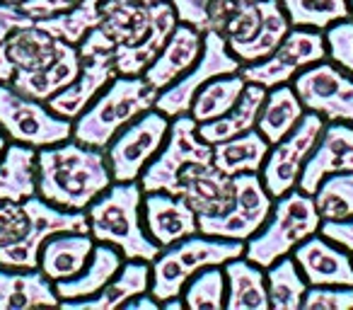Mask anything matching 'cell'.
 Masks as SVG:
<instances>
[{
	"instance_id": "1",
	"label": "cell",
	"mask_w": 353,
	"mask_h": 310,
	"mask_svg": "<svg viewBox=\"0 0 353 310\" xmlns=\"http://www.w3.org/2000/svg\"><path fill=\"white\" fill-rule=\"evenodd\" d=\"M112 170L102 148L68 138L37 148V194L68 211H85L112 184Z\"/></svg>"
},
{
	"instance_id": "2",
	"label": "cell",
	"mask_w": 353,
	"mask_h": 310,
	"mask_svg": "<svg viewBox=\"0 0 353 310\" xmlns=\"http://www.w3.org/2000/svg\"><path fill=\"white\" fill-rule=\"evenodd\" d=\"M143 187L133 182H112L88 209V226L94 242L114 245L123 260L152 262L162 247L148 235L143 223Z\"/></svg>"
},
{
	"instance_id": "3",
	"label": "cell",
	"mask_w": 353,
	"mask_h": 310,
	"mask_svg": "<svg viewBox=\"0 0 353 310\" xmlns=\"http://www.w3.org/2000/svg\"><path fill=\"white\" fill-rule=\"evenodd\" d=\"M155 99L157 90H152L143 75L117 73L112 83L73 119V138L104 151L128 122L155 107Z\"/></svg>"
},
{
	"instance_id": "4",
	"label": "cell",
	"mask_w": 353,
	"mask_h": 310,
	"mask_svg": "<svg viewBox=\"0 0 353 310\" xmlns=\"http://www.w3.org/2000/svg\"><path fill=\"white\" fill-rule=\"evenodd\" d=\"M245 255V242L228 240V238H213L203 233L184 238L170 247H162L160 255L150 262L152 284L150 293L157 300L176 298L182 296L187 281L196 271L206 267H223L225 262Z\"/></svg>"
},
{
	"instance_id": "5",
	"label": "cell",
	"mask_w": 353,
	"mask_h": 310,
	"mask_svg": "<svg viewBox=\"0 0 353 310\" xmlns=\"http://www.w3.org/2000/svg\"><path fill=\"white\" fill-rule=\"evenodd\" d=\"M319 226L322 216L314 206V197L295 187L276 199L269 221L245 240V257L266 269L279 257L290 255L310 235L319 233Z\"/></svg>"
},
{
	"instance_id": "6",
	"label": "cell",
	"mask_w": 353,
	"mask_h": 310,
	"mask_svg": "<svg viewBox=\"0 0 353 310\" xmlns=\"http://www.w3.org/2000/svg\"><path fill=\"white\" fill-rule=\"evenodd\" d=\"M199 163H213V146L199 136V124L192 114H179L170 122V131L141 175L143 192L176 194L182 177Z\"/></svg>"
},
{
	"instance_id": "7",
	"label": "cell",
	"mask_w": 353,
	"mask_h": 310,
	"mask_svg": "<svg viewBox=\"0 0 353 310\" xmlns=\"http://www.w3.org/2000/svg\"><path fill=\"white\" fill-rule=\"evenodd\" d=\"M288 32L290 22L279 0H240L221 35L245 66L274 54Z\"/></svg>"
},
{
	"instance_id": "8",
	"label": "cell",
	"mask_w": 353,
	"mask_h": 310,
	"mask_svg": "<svg viewBox=\"0 0 353 310\" xmlns=\"http://www.w3.org/2000/svg\"><path fill=\"white\" fill-rule=\"evenodd\" d=\"M0 131L15 143L44 148L73 138V122L51 112L41 99L22 95L10 83H0Z\"/></svg>"
},
{
	"instance_id": "9",
	"label": "cell",
	"mask_w": 353,
	"mask_h": 310,
	"mask_svg": "<svg viewBox=\"0 0 353 310\" xmlns=\"http://www.w3.org/2000/svg\"><path fill=\"white\" fill-rule=\"evenodd\" d=\"M172 119L157 112L155 107L143 112L133 122H128L117 136L112 138L104 153L112 170L114 182H133L141 180L145 165L157 155L170 131Z\"/></svg>"
},
{
	"instance_id": "10",
	"label": "cell",
	"mask_w": 353,
	"mask_h": 310,
	"mask_svg": "<svg viewBox=\"0 0 353 310\" xmlns=\"http://www.w3.org/2000/svg\"><path fill=\"white\" fill-rule=\"evenodd\" d=\"M232 184H235V199L228 211L218 216H199V233L245 242L269 221L274 197L266 192L259 173L235 175Z\"/></svg>"
},
{
	"instance_id": "11",
	"label": "cell",
	"mask_w": 353,
	"mask_h": 310,
	"mask_svg": "<svg viewBox=\"0 0 353 310\" xmlns=\"http://www.w3.org/2000/svg\"><path fill=\"white\" fill-rule=\"evenodd\" d=\"M240 68H242V64L230 51V46L223 39V35H218V32H206V35H203V49H201L199 61L182 75V78H176L174 83L167 85L165 90L157 93L155 109L167 114L170 119L179 117V114H189L194 97H196V93L208 80L218 78V75L237 73Z\"/></svg>"
},
{
	"instance_id": "12",
	"label": "cell",
	"mask_w": 353,
	"mask_h": 310,
	"mask_svg": "<svg viewBox=\"0 0 353 310\" xmlns=\"http://www.w3.org/2000/svg\"><path fill=\"white\" fill-rule=\"evenodd\" d=\"M327 59V39L324 32L293 27L285 39L276 46V51L256 64H245L240 75L247 83H256L261 88H276V85L290 83L300 70L319 64Z\"/></svg>"
},
{
	"instance_id": "13",
	"label": "cell",
	"mask_w": 353,
	"mask_h": 310,
	"mask_svg": "<svg viewBox=\"0 0 353 310\" xmlns=\"http://www.w3.org/2000/svg\"><path fill=\"white\" fill-rule=\"evenodd\" d=\"M324 124L327 122L319 114L305 112L298 126L269 148V155H266L264 165H261L259 177L264 182L266 192L274 199L283 197L285 192L298 187L303 165L310 153H312V148L317 146Z\"/></svg>"
},
{
	"instance_id": "14",
	"label": "cell",
	"mask_w": 353,
	"mask_h": 310,
	"mask_svg": "<svg viewBox=\"0 0 353 310\" xmlns=\"http://www.w3.org/2000/svg\"><path fill=\"white\" fill-rule=\"evenodd\" d=\"M293 90L307 112H314L324 122H346L353 126V75L339 68L334 61L300 70L293 78Z\"/></svg>"
},
{
	"instance_id": "15",
	"label": "cell",
	"mask_w": 353,
	"mask_h": 310,
	"mask_svg": "<svg viewBox=\"0 0 353 310\" xmlns=\"http://www.w3.org/2000/svg\"><path fill=\"white\" fill-rule=\"evenodd\" d=\"M332 173H353V126L346 122L324 124L317 146L303 165L298 189L314 194L317 184Z\"/></svg>"
},
{
	"instance_id": "16",
	"label": "cell",
	"mask_w": 353,
	"mask_h": 310,
	"mask_svg": "<svg viewBox=\"0 0 353 310\" xmlns=\"http://www.w3.org/2000/svg\"><path fill=\"white\" fill-rule=\"evenodd\" d=\"M117 75V66H114L112 51H90V54L80 56V70L70 85H65L61 93L46 99L51 112L59 117L70 119L73 122Z\"/></svg>"
},
{
	"instance_id": "17",
	"label": "cell",
	"mask_w": 353,
	"mask_h": 310,
	"mask_svg": "<svg viewBox=\"0 0 353 310\" xmlns=\"http://www.w3.org/2000/svg\"><path fill=\"white\" fill-rule=\"evenodd\" d=\"M290 255L310 286H353L351 252L324 238L322 233L310 235Z\"/></svg>"
},
{
	"instance_id": "18",
	"label": "cell",
	"mask_w": 353,
	"mask_h": 310,
	"mask_svg": "<svg viewBox=\"0 0 353 310\" xmlns=\"http://www.w3.org/2000/svg\"><path fill=\"white\" fill-rule=\"evenodd\" d=\"M143 223L160 247H170L199 233V216L182 197L167 192L143 194Z\"/></svg>"
},
{
	"instance_id": "19",
	"label": "cell",
	"mask_w": 353,
	"mask_h": 310,
	"mask_svg": "<svg viewBox=\"0 0 353 310\" xmlns=\"http://www.w3.org/2000/svg\"><path fill=\"white\" fill-rule=\"evenodd\" d=\"M203 49V35L194 27L176 22V27L172 30V35L167 37L165 46L160 49V54L152 59V64L143 70V80L150 85L152 90H165L167 85H172L176 78H182L189 68L199 61Z\"/></svg>"
},
{
	"instance_id": "20",
	"label": "cell",
	"mask_w": 353,
	"mask_h": 310,
	"mask_svg": "<svg viewBox=\"0 0 353 310\" xmlns=\"http://www.w3.org/2000/svg\"><path fill=\"white\" fill-rule=\"evenodd\" d=\"M176 197H182L196 216H218L235 199V184L213 163H199L182 177Z\"/></svg>"
},
{
	"instance_id": "21",
	"label": "cell",
	"mask_w": 353,
	"mask_h": 310,
	"mask_svg": "<svg viewBox=\"0 0 353 310\" xmlns=\"http://www.w3.org/2000/svg\"><path fill=\"white\" fill-rule=\"evenodd\" d=\"M152 284L150 262L143 260H123L121 269L109 279L94 296L80 300H63V308L70 310H112L123 308L126 300H131L138 293H148Z\"/></svg>"
},
{
	"instance_id": "22",
	"label": "cell",
	"mask_w": 353,
	"mask_h": 310,
	"mask_svg": "<svg viewBox=\"0 0 353 310\" xmlns=\"http://www.w3.org/2000/svg\"><path fill=\"white\" fill-rule=\"evenodd\" d=\"M54 281L44 271L12 269L0 264V310H27L37 305H59Z\"/></svg>"
},
{
	"instance_id": "23",
	"label": "cell",
	"mask_w": 353,
	"mask_h": 310,
	"mask_svg": "<svg viewBox=\"0 0 353 310\" xmlns=\"http://www.w3.org/2000/svg\"><path fill=\"white\" fill-rule=\"evenodd\" d=\"M94 238L90 233H56L41 245L39 250V269L46 274V279L63 281L75 276L92 255Z\"/></svg>"
},
{
	"instance_id": "24",
	"label": "cell",
	"mask_w": 353,
	"mask_h": 310,
	"mask_svg": "<svg viewBox=\"0 0 353 310\" xmlns=\"http://www.w3.org/2000/svg\"><path fill=\"white\" fill-rule=\"evenodd\" d=\"M225 271V308L228 310H269L266 269L250 262L245 255L223 264Z\"/></svg>"
},
{
	"instance_id": "25",
	"label": "cell",
	"mask_w": 353,
	"mask_h": 310,
	"mask_svg": "<svg viewBox=\"0 0 353 310\" xmlns=\"http://www.w3.org/2000/svg\"><path fill=\"white\" fill-rule=\"evenodd\" d=\"M123 264V255L117 250L114 245H107V242H99V245L92 247V255H90L88 264L78 271L75 276L63 281H56L54 289L59 300H80L88 298V296H94L104 284H109L114 274L121 269Z\"/></svg>"
},
{
	"instance_id": "26",
	"label": "cell",
	"mask_w": 353,
	"mask_h": 310,
	"mask_svg": "<svg viewBox=\"0 0 353 310\" xmlns=\"http://www.w3.org/2000/svg\"><path fill=\"white\" fill-rule=\"evenodd\" d=\"M78 70H80L78 46L65 41L54 64L46 66V68H41V70H32V73L15 70V78L10 80V85L15 90H20L22 95H27V97H34V99L46 102V99L54 97L56 93H61L65 85L73 83Z\"/></svg>"
},
{
	"instance_id": "27",
	"label": "cell",
	"mask_w": 353,
	"mask_h": 310,
	"mask_svg": "<svg viewBox=\"0 0 353 310\" xmlns=\"http://www.w3.org/2000/svg\"><path fill=\"white\" fill-rule=\"evenodd\" d=\"M264 97L266 88H261L256 83H247L242 95L237 97V102L223 117L199 124V136L206 143H211V146H216L221 141H228V138L256 128V119H259V109L264 104Z\"/></svg>"
},
{
	"instance_id": "28",
	"label": "cell",
	"mask_w": 353,
	"mask_h": 310,
	"mask_svg": "<svg viewBox=\"0 0 353 310\" xmlns=\"http://www.w3.org/2000/svg\"><path fill=\"white\" fill-rule=\"evenodd\" d=\"M3 44H6L8 59L12 61L15 70L32 73V70H41L54 64L65 41L49 35V32L41 30V27L30 25V27H20V30H15L12 35H8V39L3 41Z\"/></svg>"
},
{
	"instance_id": "29",
	"label": "cell",
	"mask_w": 353,
	"mask_h": 310,
	"mask_svg": "<svg viewBox=\"0 0 353 310\" xmlns=\"http://www.w3.org/2000/svg\"><path fill=\"white\" fill-rule=\"evenodd\" d=\"M37 194V148L8 143L0 158V202H25Z\"/></svg>"
},
{
	"instance_id": "30",
	"label": "cell",
	"mask_w": 353,
	"mask_h": 310,
	"mask_svg": "<svg viewBox=\"0 0 353 310\" xmlns=\"http://www.w3.org/2000/svg\"><path fill=\"white\" fill-rule=\"evenodd\" d=\"M271 143L256 128L232 136L213 146V165L228 177L245 173H259L269 155Z\"/></svg>"
},
{
	"instance_id": "31",
	"label": "cell",
	"mask_w": 353,
	"mask_h": 310,
	"mask_svg": "<svg viewBox=\"0 0 353 310\" xmlns=\"http://www.w3.org/2000/svg\"><path fill=\"white\" fill-rule=\"evenodd\" d=\"M303 114L305 107L295 95L293 85H276V88L266 90L264 104H261L259 119H256V131L274 146L276 141H281L285 133H290L298 126Z\"/></svg>"
},
{
	"instance_id": "32",
	"label": "cell",
	"mask_w": 353,
	"mask_h": 310,
	"mask_svg": "<svg viewBox=\"0 0 353 310\" xmlns=\"http://www.w3.org/2000/svg\"><path fill=\"white\" fill-rule=\"evenodd\" d=\"M300 267L290 255H283L266 267V291H269V305L274 310H298L303 308L305 291H307Z\"/></svg>"
},
{
	"instance_id": "33",
	"label": "cell",
	"mask_w": 353,
	"mask_h": 310,
	"mask_svg": "<svg viewBox=\"0 0 353 310\" xmlns=\"http://www.w3.org/2000/svg\"><path fill=\"white\" fill-rule=\"evenodd\" d=\"M245 85H247V80L240 75V70H237V73L218 75V78L208 80V83L196 93L189 114L196 119V124L223 117V114L237 102V97L242 95Z\"/></svg>"
},
{
	"instance_id": "34",
	"label": "cell",
	"mask_w": 353,
	"mask_h": 310,
	"mask_svg": "<svg viewBox=\"0 0 353 310\" xmlns=\"http://www.w3.org/2000/svg\"><path fill=\"white\" fill-rule=\"evenodd\" d=\"M107 3L109 0H80L73 10L61 12V15H54V17H44V20H34V25L46 30L49 35L59 37V39L68 41V44L78 46L80 41H83V37L88 35L92 27L99 25Z\"/></svg>"
},
{
	"instance_id": "35",
	"label": "cell",
	"mask_w": 353,
	"mask_h": 310,
	"mask_svg": "<svg viewBox=\"0 0 353 310\" xmlns=\"http://www.w3.org/2000/svg\"><path fill=\"white\" fill-rule=\"evenodd\" d=\"M290 27L324 32L334 22L351 17L348 0H279Z\"/></svg>"
},
{
	"instance_id": "36",
	"label": "cell",
	"mask_w": 353,
	"mask_h": 310,
	"mask_svg": "<svg viewBox=\"0 0 353 310\" xmlns=\"http://www.w3.org/2000/svg\"><path fill=\"white\" fill-rule=\"evenodd\" d=\"M174 8L176 20L194 27L201 35L206 32H218L221 35L225 22L240 6V0H170Z\"/></svg>"
},
{
	"instance_id": "37",
	"label": "cell",
	"mask_w": 353,
	"mask_h": 310,
	"mask_svg": "<svg viewBox=\"0 0 353 310\" xmlns=\"http://www.w3.org/2000/svg\"><path fill=\"white\" fill-rule=\"evenodd\" d=\"M314 206L322 221H346L353 216V173H332L314 189Z\"/></svg>"
},
{
	"instance_id": "38",
	"label": "cell",
	"mask_w": 353,
	"mask_h": 310,
	"mask_svg": "<svg viewBox=\"0 0 353 310\" xmlns=\"http://www.w3.org/2000/svg\"><path fill=\"white\" fill-rule=\"evenodd\" d=\"M184 305L192 310L225 308V271L223 267H206L196 271L184 286Z\"/></svg>"
},
{
	"instance_id": "39",
	"label": "cell",
	"mask_w": 353,
	"mask_h": 310,
	"mask_svg": "<svg viewBox=\"0 0 353 310\" xmlns=\"http://www.w3.org/2000/svg\"><path fill=\"white\" fill-rule=\"evenodd\" d=\"M324 39H327V59L334 61L339 68L353 75V20L334 22L332 27L324 30Z\"/></svg>"
},
{
	"instance_id": "40",
	"label": "cell",
	"mask_w": 353,
	"mask_h": 310,
	"mask_svg": "<svg viewBox=\"0 0 353 310\" xmlns=\"http://www.w3.org/2000/svg\"><path fill=\"white\" fill-rule=\"evenodd\" d=\"M305 310H348L353 308V286H307Z\"/></svg>"
},
{
	"instance_id": "41",
	"label": "cell",
	"mask_w": 353,
	"mask_h": 310,
	"mask_svg": "<svg viewBox=\"0 0 353 310\" xmlns=\"http://www.w3.org/2000/svg\"><path fill=\"white\" fill-rule=\"evenodd\" d=\"M80 0H22L20 10L30 15L32 20H44V17H54L61 12H68L78 6Z\"/></svg>"
},
{
	"instance_id": "42",
	"label": "cell",
	"mask_w": 353,
	"mask_h": 310,
	"mask_svg": "<svg viewBox=\"0 0 353 310\" xmlns=\"http://www.w3.org/2000/svg\"><path fill=\"white\" fill-rule=\"evenodd\" d=\"M30 25H34V20L30 15H25L17 6H10V3L0 0V41H6L8 35H12L20 27H30Z\"/></svg>"
},
{
	"instance_id": "43",
	"label": "cell",
	"mask_w": 353,
	"mask_h": 310,
	"mask_svg": "<svg viewBox=\"0 0 353 310\" xmlns=\"http://www.w3.org/2000/svg\"><path fill=\"white\" fill-rule=\"evenodd\" d=\"M319 233L353 255V216L346 218V221H322Z\"/></svg>"
},
{
	"instance_id": "44",
	"label": "cell",
	"mask_w": 353,
	"mask_h": 310,
	"mask_svg": "<svg viewBox=\"0 0 353 310\" xmlns=\"http://www.w3.org/2000/svg\"><path fill=\"white\" fill-rule=\"evenodd\" d=\"M123 308H131V310H157V308H162V305H160V300H157L155 296L148 291V293H138V296H133L131 300H126V303H123Z\"/></svg>"
},
{
	"instance_id": "45",
	"label": "cell",
	"mask_w": 353,
	"mask_h": 310,
	"mask_svg": "<svg viewBox=\"0 0 353 310\" xmlns=\"http://www.w3.org/2000/svg\"><path fill=\"white\" fill-rule=\"evenodd\" d=\"M12 78H15V66H12V61L8 59L6 44L0 41V83H10Z\"/></svg>"
},
{
	"instance_id": "46",
	"label": "cell",
	"mask_w": 353,
	"mask_h": 310,
	"mask_svg": "<svg viewBox=\"0 0 353 310\" xmlns=\"http://www.w3.org/2000/svg\"><path fill=\"white\" fill-rule=\"evenodd\" d=\"M6 148H8V136L3 131H0V158H3V153H6Z\"/></svg>"
},
{
	"instance_id": "47",
	"label": "cell",
	"mask_w": 353,
	"mask_h": 310,
	"mask_svg": "<svg viewBox=\"0 0 353 310\" xmlns=\"http://www.w3.org/2000/svg\"><path fill=\"white\" fill-rule=\"evenodd\" d=\"M3 3H10V6H20L22 0H3Z\"/></svg>"
},
{
	"instance_id": "48",
	"label": "cell",
	"mask_w": 353,
	"mask_h": 310,
	"mask_svg": "<svg viewBox=\"0 0 353 310\" xmlns=\"http://www.w3.org/2000/svg\"><path fill=\"white\" fill-rule=\"evenodd\" d=\"M348 8H351V15H353V0H348Z\"/></svg>"
},
{
	"instance_id": "49",
	"label": "cell",
	"mask_w": 353,
	"mask_h": 310,
	"mask_svg": "<svg viewBox=\"0 0 353 310\" xmlns=\"http://www.w3.org/2000/svg\"><path fill=\"white\" fill-rule=\"evenodd\" d=\"M141 3H157V0H141Z\"/></svg>"
}]
</instances>
